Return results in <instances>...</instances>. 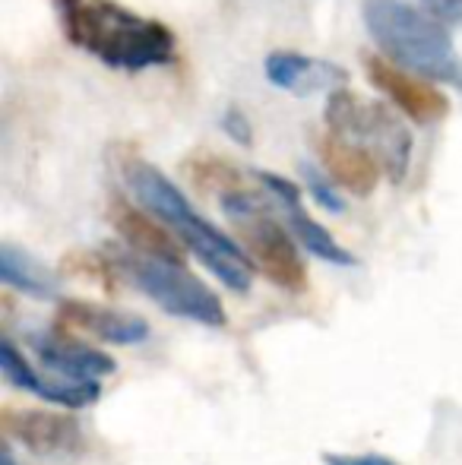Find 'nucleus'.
Here are the masks:
<instances>
[{"instance_id": "f257e3e1", "label": "nucleus", "mask_w": 462, "mask_h": 465, "mask_svg": "<svg viewBox=\"0 0 462 465\" xmlns=\"http://www.w3.org/2000/svg\"><path fill=\"white\" fill-rule=\"evenodd\" d=\"M54 10L67 42L114 70L143 74L178 61V42L165 23L114 0H54Z\"/></svg>"}, {"instance_id": "f03ea898", "label": "nucleus", "mask_w": 462, "mask_h": 465, "mask_svg": "<svg viewBox=\"0 0 462 465\" xmlns=\"http://www.w3.org/2000/svg\"><path fill=\"white\" fill-rule=\"evenodd\" d=\"M123 181L127 190L133 193V200L143 209H149L152 215H159L168 228L181 238V244L206 266L229 292L244 294L253 285V270L247 251L241 244H234L222 228L212 225L206 215H200L193 209V203L184 196V190L174 184L165 172H159L155 165L143 159H130L123 165Z\"/></svg>"}, {"instance_id": "7ed1b4c3", "label": "nucleus", "mask_w": 462, "mask_h": 465, "mask_svg": "<svg viewBox=\"0 0 462 465\" xmlns=\"http://www.w3.org/2000/svg\"><path fill=\"white\" fill-rule=\"evenodd\" d=\"M361 16L383 57L462 93V57L437 16L408 0H364Z\"/></svg>"}, {"instance_id": "20e7f679", "label": "nucleus", "mask_w": 462, "mask_h": 465, "mask_svg": "<svg viewBox=\"0 0 462 465\" xmlns=\"http://www.w3.org/2000/svg\"><path fill=\"white\" fill-rule=\"evenodd\" d=\"M272 206H276L272 200L253 196L244 187L222 193V213L241 234V244H244L251 263L257 266V272H263L282 292L298 294L308 288V270H304L301 251H298V238L289 225H282L272 215Z\"/></svg>"}, {"instance_id": "39448f33", "label": "nucleus", "mask_w": 462, "mask_h": 465, "mask_svg": "<svg viewBox=\"0 0 462 465\" xmlns=\"http://www.w3.org/2000/svg\"><path fill=\"white\" fill-rule=\"evenodd\" d=\"M112 263L130 285L140 288L149 301H155L172 317L212 326V330L225 326V307L219 294L203 279L193 276L181 260L146 257L123 244L112 251Z\"/></svg>"}, {"instance_id": "423d86ee", "label": "nucleus", "mask_w": 462, "mask_h": 465, "mask_svg": "<svg viewBox=\"0 0 462 465\" xmlns=\"http://www.w3.org/2000/svg\"><path fill=\"white\" fill-rule=\"evenodd\" d=\"M323 121H327V127L333 134L368 146L377 155V162L383 165V174L393 184L406 181L408 165H412L415 140H412V130L406 127V121H399L387 104L364 102L361 95L349 93L342 86L336 93H329Z\"/></svg>"}, {"instance_id": "0eeeda50", "label": "nucleus", "mask_w": 462, "mask_h": 465, "mask_svg": "<svg viewBox=\"0 0 462 465\" xmlns=\"http://www.w3.org/2000/svg\"><path fill=\"white\" fill-rule=\"evenodd\" d=\"M364 70H368L370 86L380 95H387L408 121L437 124V121H444L447 111H450V102L434 86V80L399 67V64H393L389 57H380V54L364 57Z\"/></svg>"}, {"instance_id": "6e6552de", "label": "nucleus", "mask_w": 462, "mask_h": 465, "mask_svg": "<svg viewBox=\"0 0 462 465\" xmlns=\"http://www.w3.org/2000/svg\"><path fill=\"white\" fill-rule=\"evenodd\" d=\"M257 181L263 184L266 193H270V200L279 206L285 225L291 228L298 244H301L310 257L323 260V263H333V266H355V257H351L320 222L310 219V213L301 206V187H298L295 181L282 178V174H276V172H257Z\"/></svg>"}, {"instance_id": "1a4fd4ad", "label": "nucleus", "mask_w": 462, "mask_h": 465, "mask_svg": "<svg viewBox=\"0 0 462 465\" xmlns=\"http://www.w3.org/2000/svg\"><path fill=\"white\" fill-rule=\"evenodd\" d=\"M0 373H4V380L13 390L32 392V396L44 399L51 405H61V409H89V405H95L102 399L99 380H44L42 371L32 368V361L19 351V345L10 336L0 342Z\"/></svg>"}, {"instance_id": "9d476101", "label": "nucleus", "mask_w": 462, "mask_h": 465, "mask_svg": "<svg viewBox=\"0 0 462 465\" xmlns=\"http://www.w3.org/2000/svg\"><path fill=\"white\" fill-rule=\"evenodd\" d=\"M4 428L13 440H19L29 453L42 460H64L83 450V428L70 415H57V411L10 409L4 411Z\"/></svg>"}, {"instance_id": "9b49d317", "label": "nucleus", "mask_w": 462, "mask_h": 465, "mask_svg": "<svg viewBox=\"0 0 462 465\" xmlns=\"http://www.w3.org/2000/svg\"><path fill=\"white\" fill-rule=\"evenodd\" d=\"M263 70L270 86L301 98L317 93H336L349 83V70L339 67L336 61L298 54V51H272V54H266Z\"/></svg>"}, {"instance_id": "f8f14e48", "label": "nucleus", "mask_w": 462, "mask_h": 465, "mask_svg": "<svg viewBox=\"0 0 462 465\" xmlns=\"http://www.w3.org/2000/svg\"><path fill=\"white\" fill-rule=\"evenodd\" d=\"M29 342L38 361L48 371H54L57 377L102 380V377H112L117 371L114 358L108 355V351L93 349V345H86V342H76V339L64 336V332L44 330V332H35Z\"/></svg>"}, {"instance_id": "ddd939ff", "label": "nucleus", "mask_w": 462, "mask_h": 465, "mask_svg": "<svg viewBox=\"0 0 462 465\" xmlns=\"http://www.w3.org/2000/svg\"><path fill=\"white\" fill-rule=\"evenodd\" d=\"M317 155H320V165L329 178L336 181L342 190L355 196H370L380 184L383 165L377 162V155L370 153L361 143H351L346 136L327 130L320 143H317Z\"/></svg>"}, {"instance_id": "4468645a", "label": "nucleus", "mask_w": 462, "mask_h": 465, "mask_svg": "<svg viewBox=\"0 0 462 465\" xmlns=\"http://www.w3.org/2000/svg\"><path fill=\"white\" fill-rule=\"evenodd\" d=\"M61 320L74 330L102 339L108 345H140L152 336L149 323L136 313H123L114 307L89 304V301H64Z\"/></svg>"}, {"instance_id": "2eb2a0df", "label": "nucleus", "mask_w": 462, "mask_h": 465, "mask_svg": "<svg viewBox=\"0 0 462 465\" xmlns=\"http://www.w3.org/2000/svg\"><path fill=\"white\" fill-rule=\"evenodd\" d=\"M114 232L121 234V241L136 253L146 257H165V260H181V244L178 234L149 209H133L117 203L112 209Z\"/></svg>"}, {"instance_id": "dca6fc26", "label": "nucleus", "mask_w": 462, "mask_h": 465, "mask_svg": "<svg viewBox=\"0 0 462 465\" xmlns=\"http://www.w3.org/2000/svg\"><path fill=\"white\" fill-rule=\"evenodd\" d=\"M0 279H4L6 288H16V292L29 294V298H42V301L61 298V279L42 260L19 251L16 244L0 247Z\"/></svg>"}, {"instance_id": "f3484780", "label": "nucleus", "mask_w": 462, "mask_h": 465, "mask_svg": "<svg viewBox=\"0 0 462 465\" xmlns=\"http://www.w3.org/2000/svg\"><path fill=\"white\" fill-rule=\"evenodd\" d=\"M301 178L317 206H323L327 213H336V215L346 213V200H342V193H339L342 187L336 184L327 172H320V168H314V165H301Z\"/></svg>"}, {"instance_id": "a211bd4d", "label": "nucleus", "mask_w": 462, "mask_h": 465, "mask_svg": "<svg viewBox=\"0 0 462 465\" xmlns=\"http://www.w3.org/2000/svg\"><path fill=\"white\" fill-rule=\"evenodd\" d=\"M222 130L238 143V146H251L253 143V124L238 104H229V108L222 111Z\"/></svg>"}, {"instance_id": "6ab92c4d", "label": "nucleus", "mask_w": 462, "mask_h": 465, "mask_svg": "<svg viewBox=\"0 0 462 465\" xmlns=\"http://www.w3.org/2000/svg\"><path fill=\"white\" fill-rule=\"evenodd\" d=\"M421 4L444 25H462V0H421Z\"/></svg>"}, {"instance_id": "aec40b11", "label": "nucleus", "mask_w": 462, "mask_h": 465, "mask_svg": "<svg viewBox=\"0 0 462 465\" xmlns=\"http://www.w3.org/2000/svg\"><path fill=\"white\" fill-rule=\"evenodd\" d=\"M327 465H396L393 460H387V456H327Z\"/></svg>"}, {"instance_id": "412c9836", "label": "nucleus", "mask_w": 462, "mask_h": 465, "mask_svg": "<svg viewBox=\"0 0 462 465\" xmlns=\"http://www.w3.org/2000/svg\"><path fill=\"white\" fill-rule=\"evenodd\" d=\"M0 465H16V460H13V450H10V447L4 450V462H0Z\"/></svg>"}]
</instances>
